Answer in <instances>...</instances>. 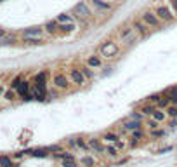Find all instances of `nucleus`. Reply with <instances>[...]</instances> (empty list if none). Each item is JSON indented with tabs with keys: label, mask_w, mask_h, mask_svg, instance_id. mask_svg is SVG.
Returning <instances> with one entry per match:
<instances>
[{
	"label": "nucleus",
	"mask_w": 177,
	"mask_h": 167,
	"mask_svg": "<svg viewBox=\"0 0 177 167\" xmlns=\"http://www.w3.org/2000/svg\"><path fill=\"white\" fill-rule=\"evenodd\" d=\"M120 37H122V42H125L128 45L137 42V31H136L134 26H123L120 30Z\"/></svg>",
	"instance_id": "nucleus-1"
},
{
	"label": "nucleus",
	"mask_w": 177,
	"mask_h": 167,
	"mask_svg": "<svg viewBox=\"0 0 177 167\" xmlns=\"http://www.w3.org/2000/svg\"><path fill=\"white\" fill-rule=\"evenodd\" d=\"M118 45L115 44V42H104V44L99 47V52H101V56H104V57H115L116 54H118Z\"/></svg>",
	"instance_id": "nucleus-2"
},
{
	"label": "nucleus",
	"mask_w": 177,
	"mask_h": 167,
	"mask_svg": "<svg viewBox=\"0 0 177 167\" xmlns=\"http://www.w3.org/2000/svg\"><path fill=\"white\" fill-rule=\"evenodd\" d=\"M141 19L146 23L149 28H158L162 25V19L156 16V12H151V11H146V12H142Z\"/></svg>",
	"instance_id": "nucleus-3"
},
{
	"label": "nucleus",
	"mask_w": 177,
	"mask_h": 167,
	"mask_svg": "<svg viewBox=\"0 0 177 167\" xmlns=\"http://www.w3.org/2000/svg\"><path fill=\"white\" fill-rule=\"evenodd\" d=\"M73 14H76L78 18L82 19H87L92 16V12H90V9H88V5L85 4V2H80V4H76L75 7H73Z\"/></svg>",
	"instance_id": "nucleus-4"
},
{
	"label": "nucleus",
	"mask_w": 177,
	"mask_h": 167,
	"mask_svg": "<svg viewBox=\"0 0 177 167\" xmlns=\"http://www.w3.org/2000/svg\"><path fill=\"white\" fill-rule=\"evenodd\" d=\"M156 16L162 19V23H170L174 19V14L170 12V9H168V7H165V5H162V7H158V9H156Z\"/></svg>",
	"instance_id": "nucleus-5"
},
{
	"label": "nucleus",
	"mask_w": 177,
	"mask_h": 167,
	"mask_svg": "<svg viewBox=\"0 0 177 167\" xmlns=\"http://www.w3.org/2000/svg\"><path fill=\"white\" fill-rule=\"evenodd\" d=\"M70 79L73 84H76V85H84L85 84V77L84 73H82V70H78V68H71L70 70Z\"/></svg>",
	"instance_id": "nucleus-6"
},
{
	"label": "nucleus",
	"mask_w": 177,
	"mask_h": 167,
	"mask_svg": "<svg viewBox=\"0 0 177 167\" xmlns=\"http://www.w3.org/2000/svg\"><path fill=\"white\" fill-rule=\"evenodd\" d=\"M54 85L58 89H68V85H70V80H68L66 75H63V73H58V75H54V79H52Z\"/></svg>",
	"instance_id": "nucleus-7"
},
{
	"label": "nucleus",
	"mask_w": 177,
	"mask_h": 167,
	"mask_svg": "<svg viewBox=\"0 0 177 167\" xmlns=\"http://www.w3.org/2000/svg\"><path fill=\"white\" fill-rule=\"evenodd\" d=\"M123 131H127V132H134V131H137V129H141V120H134V119H130V120H125L123 124Z\"/></svg>",
	"instance_id": "nucleus-8"
},
{
	"label": "nucleus",
	"mask_w": 177,
	"mask_h": 167,
	"mask_svg": "<svg viewBox=\"0 0 177 167\" xmlns=\"http://www.w3.org/2000/svg\"><path fill=\"white\" fill-rule=\"evenodd\" d=\"M134 28H136V31H137L142 38L148 37V25L142 21V19H136V21H134Z\"/></svg>",
	"instance_id": "nucleus-9"
},
{
	"label": "nucleus",
	"mask_w": 177,
	"mask_h": 167,
	"mask_svg": "<svg viewBox=\"0 0 177 167\" xmlns=\"http://www.w3.org/2000/svg\"><path fill=\"white\" fill-rule=\"evenodd\" d=\"M42 31H44V28H38V26L26 28V30H23V38L24 37H42Z\"/></svg>",
	"instance_id": "nucleus-10"
},
{
	"label": "nucleus",
	"mask_w": 177,
	"mask_h": 167,
	"mask_svg": "<svg viewBox=\"0 0 177 167\" xmlns=\"http://www.w3.org/2000/svg\"><path fill=\"white\" fill-rule=\"evenodd\" d=\"M16 93L19 94V96H24V94L30 93V82H26V80H21V82L18 84V87L14 89Z\"/></svg>",
	"instance_id": "nucleus-11"
},
{
	"label": "nucleus",
	"mask_w": 177,
	"mask_h": 167,
	"mask_svg": "<svg viewBox=\"0 0 177 167\" xmlns=\"http://www.w3.org/2000/svg\"><path fill=\"white\" fill-rule=\"evenodd\" d=\"M88 146L92 150H96L97 153H104V146L101 145V141L96 139V138H92V139H88Z\"/></svg>",
	"instance_id": "nucleus-12"
},
{
	"label": "nucleus",
	"mask_w": 177,
	"mask_h": 167,
	"mask_svg": "<svg viewBox=\"0 0 177 167\" xmlns=\"http://www.w3.org/2000/svg\"><path fill=\"white\" fill-rule=\"evenodd\" d=\"M151 119H155L156 122H165V120H167V113H165L163 110H156L155 108V111H153V113H151Z\"/></svg>",
	"instance_id": "nucleus-13"
},
{
	"label": "nucleus",
	"mask_w": 177,
	"mask_h": 167,
	"mask_svg": "<svg viewBox=\"0 0 177 167\" xmlns=\"http://www.w3.org/2000/svg\"><path fill=\"white\" fill-rule=\"evenodd\" d=\"M90 2H92V5L96 9H101V11H110L111 9V4H108L104 0H90Z\"/></svg>",
	"instance_id": "nucleus-14"
},
{
	"label": "nucleus",
	"mask_w": 177,
	"mask_h": 167,
	"mask_svg": "<svg viewBox=\"0 0 177 167\" xmlns=\"http://www.w3.org/2000/svg\"><path fill=\"white\" fill-rule=\"evenodd\" d=\"M101 65H102V61L97 56H90L87 59V66H90V68H101Z\"/></svg>",
	"instance_id": "nucleus-15"
},
{
	"label": "nucleus",
	"mask_w": 177,
	"mask_h": 167,
	"mask_svg": "<svg viewBox=\"0 0 177 167\" xmlns=\"http://www.w3.org/2000/svg\"><path fill=\"white\" fill-rule=\"evenodd\" d=\"M118 139H120V136L115 134V132H106V134L101 138V141H104V143H108V141H110V143H116Z\"/></svg>",
	"instance_id": "nucleus-16"
},
{
	"label": "nucleus",
	"mask_w": 177,
	"mask_h": 167,
	"mask_svg": "<svg viewBox=\"0 0 177 167\" xmlns=\"http://www.w3.org/2000/svg\"><path fill=\"white\" fill-rule=\"evenodd\" d=\"M44 30L47 31V33H54V31L58 30V19H52V21H47L45 23Z\"/></svg>",
	"instance_id": "nucleus-17"
},
{
	"label": "nucleus",
	"mask_w": 177,
	"mask_h": 167,
	"mask_svg": "<svg viewBox=\"0 0 177 167\" xmlns=\"http://www.w3.org/2000/svg\"><path fill=\"white\" fill-rule=\"evenodd\" d=\"M167 96L170 99V105H177V87H170L167 91Z\"/></svg>",
	"instance_id": "nucleus-18"
},
{
	"label": "nucleus",
	"mask_w": 177,
	"mask_h": 167,
	"mask_svg": "<svg viewBox=\"0 0 177 167\" xmlns=\"http://www.w3.org/2000/svg\"><path fill=\"white\" fill-rule=\"evenodd\" d=\"M0 167H16L12 162V158L7 157V155H2L0 157Z\"/></svg>",
	"instance_id": "nucleus-19"
},
{
	"label": "nucleus",
	"mask_w": 177,
	"mask_h": 167,
	"mask_svg": "<svg viewBox=\"0 0 177 167\" xmlns=\"http://www.w3.org/2000/svg\"><path fill=\"white\" fill-rule=\"evenodd\" d=\"M141 111L142 115H146V117H151V113H153V111H155V106L153 105H144V106H141Z\"/></svg>",
	"instance_id": "nucleus-20"
},
{
	"label": "nucleus",
	"mask_w": 177,
	"mask_h": 167,
	"mask_svg": "<svg viewBox=\"0 0 177 167\" xmlns=\"http://www.w3.org/2000/svg\"><path fill=\"white\" fill-rule=\"evenodd\" d=\"M156 103H158L160 108H167V106L170 105V99H168V96L165 94L163 97H158V101H156Z\"/></svg>",
	"instance_id": "nucleus-21"
},
{
	"label": "nucleus",
	"mask_w": 177,
	"mask_h": 167,
	"mask_svg": "<svg viewBox=\"0 0 177 167\" xmlns=\"http://www.w3.org/2000/svg\"><path fill=\"white\" fill-rule=\"evenodd\" d=\"M23 40H24L26 44H40V42H44L42 37H24Z\"/></svg>",
	"instance_id": "nucleus-22"
},
{
	"label": "nucleus",
	"mask_w": 177,
	"mask_h": 167,
	"mask_svg": "<svg viewBox=\"0 0 177 167\" xmlns=\"http://www.w3.org/2000/svg\"><path fill=\"white\" fill-rule=\"evenodd\" d=\"M116 151H118L116 146H106V148H104V153H106L108 157H116Z\"/></svg>",
	"instance_id": "nucleus-23"
},
{
	"label": "nucleus",
	"mask_w": 177,
	"mask_h": 167,
	"mask_svg": "<svg viewBox=\"0 0 177 167\" xmlns=\"http://www.w3.org/2000/svg\"><path fill=\"white\" fill-rule=\"evenodd\" d=\"M165 136V131L163 129H151V138H163Z\"/></svg>",
	"instance_id": "nucleus-24"
},
{
	"label": "nucleus",
	"mask_w": 177,
	"mask_h": 167,
	"mask_svg": "<svg viewBox=\"0 0 177 167\" xmlns=\"http://www.w3.org/2000/svg\"><path fill=\"white\" fill-rule=\"evenodd\" d=\"M58 28H59L61 31H68V33H70V31L75 30V25H73V23H70V25H64V23H63V25H59Z\"/></svg>",
	"instance_id": "nucleus-25"
},
{
	"label": "nucleus",
	"mask_w": 177,
	"mask_h": 167,
	"mask_svg": "<svg viewBox=\"0 0 177 167\" xmlns=\"http://www.w3.org/2000/svg\"><path fill=\"white\" fill-rule=\"evenodd\" d=\"M80 70H82V73H84L85 79H92V77H94L92 70H90V66H84V68H80Z\"/></svg>",
	"instance_id": "nucleus-26"
},
{
	"label": "nucleus",
	"mask_w": 177,
	"mask_h": 167,
	"mask_svg": "<svg viewBox=\"0 0 177 167\" xmlns=\"http://www.w3.org/2000/svg\"><path fill=\"white\" fill-rule=\"evenodd\" d=\"M63 167H78V164L75 162V158H66L63 160Z\"/></svg>",
	"instance_id": "nucleus-27"
},
{
	"label": "nucleus",
	"mask_w": 177,
	"mask_h": 167,
	"mask_svg": "<svg viewBox=\"0 0 177 167\" xmlns=\"http://www.w3.org/2000/svg\"><path fill=\"white\" fill-rule=\"evenodd\" d=\"M167 115H168V117H172V119H175V117H177V106H168V108H167Z\"/></svg>",
	"instance_id": "nucleus-28"
},
{
	"label": "nucleus",
	"mask_w": 177,
	"mask_h": 167,
	"mask_svg": "<svg viewBox=\"0 0 177 167\" xmlns=\"http://www.w3.org/2000/svg\"><path fill=\"white\" fill-rule=\"evenodd\" d=\"M70 21H71L70 14H59L58 16V23H70Z\"/></svg>",
	"instance_id": "nucleus-29"
},
{
	"label": "nucleus",
	"mask_w": 177,
	"mask_h": 167,
	"mask_svg": "<svg viewBox=\"0 0 177 167\" xmlns=\"http://www.w3.org/2000/svg\"><path fill=\"white\" fill-rule=\"evenodd\" d=\"M82 164H84V165H87V167H92L96 162H94L92 157H85V158H82Z\"/></svg>",
	"instance_id": "nucleus-30"
},
{
	"label": "nucleus",
	"mask_w": 177,
	"mask_h": 167,
	"mask_svg": "<svg viewBox=\"0 0 177 167\" xmlns=\"http://www.w3.org/2000/svg\"><path fill=\"white\" fill-rule=\"evenodd\" d=\"M56 158L66 160V158H73V155H71V153H64V151H59V153H56Z\"/></svg>",
	"instance_id": "nucleus-31"
},
{
	"label": "nucleus",
	"mask_w": 177,
	"mask_h": 167,
	"mask_svg": "<svg viewBox=\"0 0 177 167\" xmlns=\"http://www.w3.org/2000/svg\"><path fill=\"white\" fill-rule=\"evenodd\" d=\"M130 119H134V120H142V119H144V115H142L141 111H132V113H130Z\"/></svg>",
	"instance_id": "nucleus-32"
},
{
	"label": "nucleus",
	"mask_w": 177,
	"mask_h": 167,
	"mask_svg": "<svg viewBox=\"0 0 177 167\" xmlns=\"http://www.w3.org/2000/svg\"><path fill=\"white\" fill-rule=\"evenodd\" d=\"M141 138H142V131H141V129H137V131H134V132H132V139H134V141L141 139Z\"/></svg>",
	"instance_id": "nucleus-33"
},
{
	"label": "nucleus",
	"mask_w": 177,
	"mask_h": 167,
	"mask_svg": "<svg viewBox=\"0 0 177 167\" xmlns=\"http://www.w3.org/2000/svg\"><path fill=\"white\" fill-rule=\"evenodd\" d=\"M14 40H16L14 37H7V38H5V37H2V44H5V45H7V44H12Z\"/></svg>",
	"instance_id": "nucleus-34"
},
{
	"label": "nucleus",
	"mask_w": 177,
	"mask_h": 167,
	"mask_svg": "<svg viewBox=\"0 0 177 167\" xmlns=\"http://www.w3.org/2000/svg\"><path fill=\"white\" fill-rule=\"evenodd\" d=\"M5 99L12 101V99H14V91H7V93H5Z\"/></svg>",
	"instance_id": "nucleus-35"
},
{
	"label": "nucleus",
	"mask_w": 177,
	"mask_h": 167,
	"mask_svg": "<svg viewBox=\"0 0 177 167\" xmlns=\"http://www.w3.org/2000/svg\"><path fill=\"white\" fill-rule=\"evenodd\" d=\"M158 124H160V122H156L155 119H151V120H149V129H156V127H158Z\"/></svg>",
	"instance_id": "nucleus-36"
},
{
	"label": "nucleus",
	"mask_w": 177,
	"mask_h": 167,
	"mask_svg": "<svg viewBox=\"0 0 177 167\" xmlns=\"http://www.w3.org/2000/svg\"><path fill=\"white\" fill-rule=\"evenodd\" d=\"M158 94H153V96H149V97H148V101H151V103H156V101H158Z\"/></svg>",
	"instance_id": "nucleus-37"
},
{
	"label": "nucleus",
	"mask_w": 177,
	"mask_h": 167,
	"mask_svg": "<svg viewBox=\"0 0 177 167\" xmlns=\"http://www.w3.org/2000/svg\"><path fill=\"white\" fill-rule=\"evenodd\" d=\"M19 82H21V79H19V77H16V79L12 80V84H11V85H12V89L18 87V84H19Z\"/></svg>",
	"instance_id": "nucleus-38"
},
{
	"label": "nucleus",
	"mask_w": 177,
	"mask_h": 167,
	"mask_svg": "<svg viewBox=\"0 0 177 167\" xmlns=\"http://www.w3.org/2000/svg\"><path fill=\"white\" fill-rule=\"evenodd\" d=\"M49 151H61V146H58V145H54V146H50V148H47Z\"/></svg>",
	"instance_id": "nucleus-39"
},
{
	"label": "nucleus",
	"mask_w": 177,
	"mask_h": 167,
	"mask_svg": "<svg viewBox=\"0 0 177 167\" xmlns=\"http://www.w3.org/2000/svg\"><path fill=\"white\" fill-rule=\"evenodd\" d=\"M170 5H172V9H174V12L177 14V0H170Z\"/></svg>",
	"instance_id": "nucleus-40"
},
{
	"label": "nucleus",
	"mask_w": 177,
	"mask_h": 167,
	"mask_svg": "<svg viewBox=\"0 0 177 167\" xmlns=\"http://www.w3.org/2000/svg\"><path fill=\"white\" fill-rule=\"evenodd\" d=\"M168 125H170V127H177V117L170 120V124H168Z\"/></svg>",
	"instance_id": "nucleus-41"
},
{
	"label": "nucleus",
	"mask_w": 177,
	"mask_h": 167,
	"mask_svg": "<svg viewBox=\"0 0 177 167\" xmlns=\"http://www.w3.org/2000/svg\"><path fill=\"white\" fill-rule=\"evenodd\" d=\"M2 37H5V30H4V28H0V38H2Z\"/></svg>",
	"instance_id": "nucleus-42"
},
{
	"label": "nucleus",
	"mask_w": 177,
	"mask_h": 167,
	"mask_svg": "<svg viewBox=\"0 0 177 167\" xmlns=\"http://www.w3.org/2000/svg\"><path fill=\"white\" fill-rule=\"evenodd\" d=\"M0 94H4V89H2V87H0Z\"/></svg>",
	"instance_id": "nucleus-43"
},
{
	"label": "nucleus",
	"mask_w": 177,
	"mask_h": 167,
	"mask_svg": "<svg viewBox=\"0 0 177 167\" xmlns=\"http://www.w3.org/2000/svg\"><path fill=\"white\" fill-rule=\"evenodd\" d=\"M0 2H2V0H0Z\"/></svg>",
	"instance_id": "nucleus-44"
}]
</instances>
